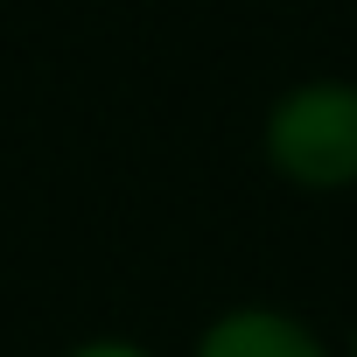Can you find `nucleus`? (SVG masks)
Here are the masks:
<instances>
[{"label": "nucleus", "instance_id": "f257e3e1", "mask_svg": "<svg viewBox=\"0 0 357 357\" xmlns=\"http://www.w3.org/2000/svg\"><path fill=\"white\" fill-rule=\"evenodd\" d=\"M259 161L301 197L357 190V77H294L259 119Z\"/></svg>", "mask_w": 357, "mask_h": 357}, {"label": "nucleus", "instance_id": "f03ea898", "mask_svg": "<svg viewBox=\"0 0 357 357\" xmlns=\"http://www.w3.org/2000/svg\"><path fill=\"white\" fill-rule=\"evenodd\" d=\"M190 357H336V350L308 315L280 301H231L197 329Z\"/></svg>", "mask_w": 357, "mask_h": 357}, {"label": "nucleus", "instance_id": "7ed1b4c3", "mask_svg": "<svg viewBox=\"0 0 357 357\" xmlns=\"http://www.w3.org/2000/svg\"><path fill=\"white\" fill-rule=\"evenodd\" d=\"M56 357H154V350H147L140 336H112V329H105V336H77V343L56 350Z\"/></svg>", "mask_w": 357, "mask_h": 357}, {"label": "nucleus", "instance_id": "20e7f679", "mask_svg": "<svg viewBox=\"0 0 357 357\" xmlns=\"http://www.w3.org/2000/svg\"><path fill=\"white\" fill-rule=\"evenodd\" d=\"M343 357H357V322H350V343H343Z\"/></svg>", "mask_w": 357, "mask_h": 357}]
</instances>
